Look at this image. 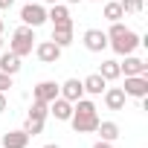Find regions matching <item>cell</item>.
I'll list each match as a JSON object with an SVG mask.
<instances>
[{
  "label": "cell",
  "instance_id": "1",
  "mask_svg": "<svg viewBox=\"0 0 148 148\" xmlns=\"http://www.w3.org/2000/svg\"><path fill=\"white\" fill-rule=\"evenodd\" d=\"M99 113H96V105L90 99H79L73 102V116H70V125L76 134H96V125H99Z\"/></svg>",
  "mask_w": 148,
  "mask_h": 148
},
{
  "label": "cell",
  "instance_id": "2",
  "mask_svg": "<svg viewBox=\"0 0 148 148\" xmlns=\"http://www.w3.org/2000/svg\"><path fill=\"white\" fill-rule=\"evenodd\" d=\"M139 35L134 32V29H128L122 21H116V23H110V29H108V47L116 52V55H131L136 47H139Z\"/></svg>",
  "mask_w": 148,
  "mask_h": 148
},
{
  "label": "cell",
  "instance_id": "3",
  "mask_svg": "<svg viewBox=\"0 0 148 148\" xmlns=\"http://www.w3.org/2000/svg\"><path fill=\"white\" fill-rule=\"evenodd\" d=\"M9 49L15 52V55H29L32 49H35V29L32 26H18L15 32H12V41H9Z\"/></svg>",
  "mask_w": 148,
  "mask_h": 148
},
{
  "label": "cell",
  "instance_id": "4",
  "mask_svg": "<svg viewBox=\"0 0 148 148\" xmlns=\"http://www.w3.org/2000/svg\"><path fill=\"white\" fill-rule=\"evenodd\" d=\"M21 21H23V26H32V29L44 26V23H47V6H41V3H35V0H29V3L21 9Z\"/></svg>",
  "mask_w": 148,
  "mask_h": 148
},
{
  "label": "cell",
  "instance_id": "5",
  "mask_svg": "<svg viewBox=\"0 0 148 148\" xmlns=\"http://www.w3.org/2000/svg\"><path fill=\"white\" fill-rule=\"evenodd\" d=\"M122 90L131 99H148V76H125Z\"/></svg>",
  "mask_w": 148,
  "mask_h": 148
},
{
  "label": "cell",
  "instance_id": "6",
  "mask_svg": "<svg viewBox=\"0 0 148 148\" xmlns=\"http://www.w3.org/2000/svg\"><path fill=\"white\" fill-rule=\"evenodd\" d=\"M35 55H38V61H44V64H55V61L61 58V47L52 44V41H41V44H35Z\"/></svg>",
  "mask_w": 148,
  "mask_h": 148
},
{
  "label": "cell",
  "instance_id": "7",
  "mask_svg": "<svg viewBox=\"0 0 148 148\" xmlns=\"http://www.w3.org/2000/svg\"><path fill=\"white\" fill-rule=\"evenodd\" d=\"M119 70L125 73V76H145V73H148V64L131 52V55H125V61H119Z\"/></svg>",
  "mask_w": 148,
  "mask_h": 148
},
{
  "label": "cell",
  "instance_id": "8",
  "mask_svg": "<svg viewBox=\"0 0 148 148\" xmlns=\"http://www.w3.org/2000/svg\"><path fill=\"white\" fill-rule=\"evenodd\" d=\"M84 47H87L90 52L108 49V32H102V29H87V32H84Z\"/></svg>",
  "mask_w": 148,
  "mask_h": 148
},
{
  "label": "cell",
  "instance_id": "9",
  "mask_svg": "<svg viewBox=\"0 0 148 148\" xmlns=\"http://www.w3.org/2000/svg\"><path fill=\"white\" fill-rule=\"evenodd\" d=\"M32 96H35V102L49 105L52 99H58V84H55V82H38L35 90H32Z\"/></svg>",
  "mask_w": 148,
  "mask_h": 148
},
{
  "label": "cell",
  "instance_id": "10",
  "mask_svg": "<svg viewBox=\"0 0 148 148\" xmlns=\"http://www.w3.org/2000/svg\"><path fill=\"white\" fill-rule=\"evenodd\" d=\"M58 96H64L67 102H79L84 96V87H82L79 79H67L64 84H58Z\"/></svg>",
  "mask_w": 148,
  "mask_h": 148
},
{
  "label": "cell",
  "instance_id": "11",
  "mask_svg": "<svg viewBox=\"0 0 148 148\" xmlns=\"http://www.w3.org/2000/svg\"><path fill=\"white\" fill-rule=\"evenodd\" d=\"M125 102H128V96H125L122 87H105V105H108V110H125Z\"/></svg>",
  "mask_w": 148,
  "mask_h": 148
},
{
  "label": "cell",
  "instance_id": "12",
  "mask_svg": "<svg viewBox=\"0 0 148 148\" xmlns=\"http://www.w3.org/2000/svg\"><path fill=\"white\" fill-rule=\"evenodd\" d=\"M49 113H52L58 122H70V116H73V102H67L64 96H58V99L49 102Z\"/></svg>",
  "mask_w": 148,
  "mask_h": 148
},
{
  "label": "cell",
  "instance_id": "13",
  "mask_svg": "<svg viewBox=\"0 0 148 148\" xmlns=\"http://www.w3.org/2000/svg\"><path fill=\"white\" fill-rule=\"evenodd\" d=\"M47 21H52V26H61V23H73V18H70V9H67L64 3H52V6L47 9Z\"/></svg>",
  "mask_w": 148,
  "mask_h": 148
},
{
  "label": "cell",
  "instance_id": "14",
  "mask_svg": "<svg viewBox=\"0 0 148 148\" xmlns=\"http://www.w3.org/2000/svg\"><path fill=\"white\" fill-rule=\"evenodd\" d=\"M82 87H84V93H90V96H102L105 87H108V82L99 76V73H90L87 79H82Z\"/></svg>",
  "mask_w": 148,
  "mask_h": 148
},
{
  "label": "cell",
  "instance_id": "15",
  "mask_svg": "<svg viewBox=\"0 0 148 148\" xmlns=\"http://www.w3.org/2000/svg\"><path fill=\"white\" fill-rule=\"evenodd\" d=\"M52 44H58L61 49L73 44V23H61V26H52Z\"/></svg>",
  "mask_w": 148,
  "mask_h": 148
},
{
  "label": "cell",
  "instance_id": "16",
  "mask_svg": "<svg viewBox=\"0 0 148 148\" xmlns=\"http://www.w3.org/2000/svg\"><path fill=\"white\" fill-rule=\"evenodd\" d=\"M0 73H6V76H18L21 73V55H15L12 49L0 55Z\"/></svg>",
  "mask_w": 148,
  "mask_h": 148
},
{
  "label": "cell",
  "instance_id": "17",
  "mask_svg": "<svg viewBox=\"0 0 148 148\" xmlns=\"http://www.w3.org/2000/svg\"><path fill=\"white\" fill-rule=\"evenodd\" d=\"M26 145H29V134H26L23 128L3 134V148H26Z\"/></svg>",
  "mask_w": 148,
  "mask_h": 148
},
{
  "label": "cell",
  "instance_id": "18",
  "mask_svg": "<svg viewBox=\"0 0 148 148\" xmlns=\"http://www.w3.org/2000/svg\"><path fill=\"white\" fill-rule=\"evenodd\" d=\"M99 76H102L105 82H116V79L122 76V70H119V61H113V58L102 61V67H99Z\"/></svg>",
  "mask_w": 148,
  "mask_h": 148
},
{
  "label": "cell",
  "instance_id": "19",
  "mask_svg": "<svg viewBox=\"0 0 148 148\" xmlns=\"http://www.w3.org/2000/svg\"><path fill=\"white\" fill-rule=\"evenodd\" d=\"M96 134H99L105 142H116V139H119V125H116V122H99V125H96Z\"/></svg>",
  "mask_w": 148,
  "mask_h": 148
},
{
  "label": "cell",
  "instance_id": "20",
  "mask_svg": "<svg viewBox=\"0 0 148 148\" xmlns=\"http://www.w3.org/2000/svg\"><path fill=\"white\" fill-rule=\"evenodd\" d=\"M105 18H108L110 23H116V21L125 18V12H122V6H119V0H110V3H105Z\"/></svg>",
  "mask_w": 148,
  "mask_h": 148
},
{
  "label": "cell",
  "instance_id": "21",
  "mask_svg": "<svg viewBox=\"0 0 148 148\" xmlns=\"http://www.w3.org/2000/svg\"><path fill=\"white\" fill-rule=\"evenodd\" d=\"M44 122H47V119H35V116H26V125H23V131H26L29 136H38V134H44Z\"/></svg>",
  "mask_w": 148,
  "mask_h": 148
},
{
  "label": "cell",
  "instance_id": "22",
  "mask_svg": "<svg viewBox=\"0 0 148 148\" xmlns=\"http://www.w3.org/2000/svg\"><path fill=\"white\" fill-rule=\"evenodd\" d=\"M119 6H122V12L125 15H136V12H142V0H119Z\"/></svg>",
  "mask_w": 148,
  "mask_h": 148
},
{
  "label": "cell",
  "instance_id": "23",
  "mask_svg": "<svg viewBox=\"0 0 148 148\" xmlns=\"http://www.w3.org/2000/svg\"><path fill=\"white\" fill-rule=\"evenodd\" d=\"M29 116H35V119H47V116H49V105H44V102H32Z\"/></svg>",
  "mask_w": 148,
  "mask_h": 148
},
{
  "label": "cell",
  "instance_id": "24",
  "mask_svg": "<svg viewBox=\"0 0 148 148\" xmlns=\"http://www.w3.org/2000/svg\"><path fill=\"white\" fill-rule=\"evenodd\" d=\"M12 87V76H6V73H0V93H6Z\"/></svg>",
  "mask_w": 148,
  "mask_h": 148
},
{
  "label": "cell",
  "instance_id": "25",
  "mask_svg": "<svg viewBox=\"0 0 148 148\" xmlns=\"http://www.w3.org/2000/svg\"><path fill=\"white\" fill-rule=\"evenodd\" d=\"M6 108H9V102H6V93H0V113H6Z\"/></svg>",
  "mask_w": 148,
  "mask_h": 148
},
{
  "label": "cell",
  "instance_id": "26",
  "mask_svg": "<svg viewBox=\"0 0 148 148\" xmlns=\"http://www.w3.org/2000/svg\"><path fill=\"white\" fill-rule=\"evenodd\" d=\"M93 148H113V142H105V139H99V142H96Z\"/></svg>",
  "mask_w": 148,
  "mask_h": 148
},
{
  "label": "cell",
  "instance_id": "27",
  "mask_svg": "<svg viewBox=\"0 0 148 148\" xmlns=\"http://www.w3.org/2000/svg\"><path fill=\"white\" fill-rule=\"evenodd\" d=\"M12 3L15 0H0V9H12Z\"/></svg>",
  "mask_w": 148,
  "mask_h": 148
},
{
  "label": "cell",
  "instance_id": "28",
  "mask_svg": "<svg viewBox=\"0 0 148 148\" xmlns=\"http://www.w3.org/2000/svg\"><path fill=\"white\" fill-rule=\"evenodd\" d=\"M44 3H47V6H52V3H61V0H44Z\"/></svg>",
  "mask_w": 148,
  "mask_h": 148
},
{
  "label": "cell",
  "instance_id": "29",
  "mask_svg": "<svg viewBox=\"0 0 148 148\" xmlns=\"http://www.w3.org/2000/svg\"><path fill=\"white\" fill-rule=\"evenodd\" d=\"M44 148H61V145H55V142H49V145H44Z\"/></svg>",
  "mask_w": 148,
  "mask_h": 148
},
{
  "label": "cell",
  "instance_id": "30",
  "mask_svg": "<svg viewBox=\"0 0 148 148\" xmlns=\"http://www.w3.org/2000/svg\"><path fill=\"white\" fill-rule=\"evenodd\" d=\"M64 3H82V0H64Z\"/></svg>",
  "mask_w": 148,
  "mask_h": 148
},
{
  "label": "cell",
  "instance_id": "31",
  "mask_svg": "<svg viewBox=\"0 0 148 148\" xmlns=\"http://www.w3.org/2000/svg\"><path fill=\"white\" fill-rule=\"evenodd\" d=\"M0 38H3V21H0Z\"/></svg>",
  "mask_w": 148,
  "mask_h": 148
},
{
  "label": "cell",
  "instance_id": "32",
  "mask_svg": "<svg viewBox=\"0 0 148 148\" xmlns=\"http://www.w3.org/2000/svg\"><path fill=\"white\" fill-rule=\"evenodd\" d=\"M0 47H3V38H0Z\"/></svg>",
  "mask_w": 148,
  "mask_h": 148
},
{
  "label": "cell",
  "instance_id": "33",
  "mask_svg": "<svg viewBox=\"0 0 148 148\" xmlns=\"http://www.w3.org/2000/svg\"><path fill=\"white\" fill-rule=\"evenodd\" d=\"M93 3H102V0H93Z\"/></svg>",
  "mask_w": 148,
  "mask_h": 148
},
{
  "label": "cell",
  "instance_id": "34",
  "mask_svg": "<svg viewBox=\"0 0 148 148\" xmlns=\"http://www.w3.org/2000/svg\"><path fill=\"white\" fill-rule=\"evenodd\" d=\"M26 3H29V0H26Z\"/></svg>",
  "mask_w": 148,
  "mask_h": 148
}]
</instances>
